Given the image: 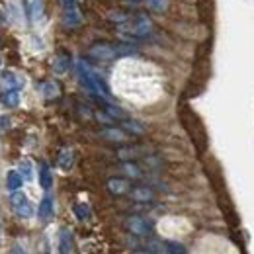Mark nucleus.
<instances>
[{"mask_svg":"<svg viewBox=\"0 0 254 254\" xmlns=\"http://www.w3.org/2000/svg\"><path fill=\"white\" fill-rule=\"evenodd\" d=\"M76 68H78V78H80V82L84 84V88L92 96H96L98 100L110 102V98H112V96H110V90H108L106 82L96 74L94 70L84 63V61H78V63H76Z\"/></svg>","mask_w":254,"mask_h":254,"instance_id":"obj_1","label":"nucleus"},{"mask_svg":"<svg viewBox=\"0 0 254 254\" xmlns=\"http://www.w3.org/2000/svg\"><path fill=\"white\" fill-rule=\"evenodd\" d=\"M153 32V22L145 16V14H137V16H129L126 22L118 24V33L126 39H141V37H147L149 33Z\"/></svg>","mask_w":254,"mask_h":254,"instance_id":"obj_2","label":"nucleus"},{"mask_svg":"<svg viewBox=\"0 0 254 254\" xmlns=\"http://www.w3.org/2000/svg\"><path fill=\"white\" fill-rule=\"evenodd\" d=\"M135 47L129 43H94L88 49V55L98 61H112L116 57H124V55H133Z\"/></svg>","mask_w":254,"mask_h":254,"instance_id":"obj_3","label":"nucleus"},{"mask_svg":"<svg viewBox=\"0 0 254 254\" xmlns=\"http://www.w3.org/2000/svg\"><path fill=\"white\" fill-rule=\"evenodd\" d=\"M61 6H63L64 28H68V30L78 28L82 24V16H80V10H78L76 0H61Z\"/></svg>","mask_w":254,"mask_h":254,"instance_id":"obj_4","label":"nucleus"},{"mask_svg":"<svg viewBox=\"0 0 254 254\" xmlns=\"http://www.w3.org/2000/svg\"><path fill=\"white\" fill-rule=\"evenodd\" d=\"M10 203H12V209L16 211L18 217L22 219H30L33 215V205L30 203V199L26 197V193L22 191H14L10 195Z\"/></svg>","mask_w":254,"mask_h":254,"instance_id":"obj_5","label":"nucleus"},{"mask_svg":"<svg viewBox=\"0 0 254 254\" xmlns=\"http://www.w3.org/2000/svg\"><path fill=\"white\" fill-rule=\"evenodd\" d=\"M126 227H127V231H129L131 235H135V237H147V235H151V229H153L151 223L147 221V219H143V217H139V215L127 217Z\"/></svg>","mask_w":254,"mask_h":254,"instance_id":"obj_6","label":"nucleus"},{"mask_svg":"<svg viewBox=\"0 0 254 254\" xmlns=\"http://www.w3.org/2000/svg\"><path fill=\"white\" fill-rule=\"evenodd\" d=\"M106 188H108V191H110L112 195H124V193H127V191L131 190L129 182H127L126 178H120V176L110 178V180L106 182Z\"/></svg>","mask_w":254,"mask_h":254,"instance_id":"obj_7","label":"nucleus"},{"mask_svg":"<svg viewBox=\"0 0 254 254\" xmlns=\"http://www.w3.org/2000/svg\"><path fill=\"white\" fill-rule=\"evenodd\" d=\"M100 135L104 139L112 141V143H124V141H127L126 129H120V127H106V129L100 131Z\"/></svg>","mask_w":254,"mask_h":254,"instance_id":"obj_8","label":"nucleus"},{"mask_svg":"<svg viewBox=\"0 0 254 254\" xmlns=\"http://www.w3.org/2000/svg\"><path fill=\"white\" fill-rule=\"evenodd\" d=\"M129 193H131V197H133L135 201H139V203H147V201H151V199L155 197V193H153V190H151L149 186H135V188L129 190Z\"/></svg>","mask_w":254,"mask_h":254,"instance_id":"obj_9","label":"nucleus"},{"mask_svg":"<svg viewBox=\"0 0 254 254\" xmlns=\"http://www.w3.org/2000/svg\"><path fill=\"white\" fill-rule=\"evenodd\" d=\"M37 215L41 221H49L53 217V197L51 195H45L37 207Z\"/></svg>","mask_w":254,"mask_h":254,"instance_id":"obj_10","label":"nucleus"},{"mask_svg":"<svg viewBox=\"0 0 254 254\" xmlns=\"http://www.w3.org/2000/svg\"><path fill=\"white\" fill-rule=\"evenodd\" d=\"M68 66H70V55L66 51H59L57 57H55V61H53V70L57 74H63V72L68 70Z\"/></svg>","mask_w":254,"mask_h":254,"instance_id":"obj_11","label":"nucleus"},{"mask_svg":"<svg viewBox=\"0 0 254 254\" xmlns=\"http://www.w3.org/2000/svg\"><path fill=\"white\" fill-rule=\"evenodd\" d=\"M51 184H53L51 170H49V166H47L45 162H41V164H39V186H41L43 190H49Z\"/></svg>","mask_w":254,"mask_h":254,"instance_id":"obj_12","label":"nucleus"},{"mask_svg":"<svg viewBox=\"0 0 254 254\" xmlns=\"http://www.w3.org/2000/svg\"><path fill=\"white\" fill-rule=\"evenodd\" d=\"M22 182H24V176L18 172V170H10L6 174V188L12 191H16L18 188H22Z\"/></svg>","mask_w":254,"mask_h":254,"instance_id":"obj_13","label":"nucleus"},{"mask_svg":"<svg viewBox=\"0 0 254 254\" xmlns=\"http://www.w3.org/2000/svg\"><path fill=\"white\" fill-rule=\"evenodd\" d=\"M72 162H74V153L72 149H63L59 153V159H57V164L61 170H70L72 168Z\"/></svg>","mask_w":254,"mask_h":254,"instance_id":"obj_14","label":"nucleus"},{"mask_svg":"<svg viewBox=\"0 0 254 254\" xmlns=\"http://www.w3.org/2000/svg\"><path fill=\"white\" fill-rule=\"evenodd\" d=\"M70 249H72L70 231H68V229H61V235H59V253L70 254Z\"/></svg>","mask_w":254,"mask_h":254,"instance_id":"obj_15","label":"nucleus"},{"mask_svg":"<svg viewBox=\"0 0 254 254\" xmlns=\"http://www.w3.org/2000/svg\"><path fill=\"white\" fill-rule=\"evenodd\" d=\"M18 102H20V92H18V90H14V88H10L8 92H4V94H2V104H4L6 108H16V106H18Z\"/></svg>","mask_w":254,"mask_h":254,"instance_id":"obj_16","label":"nucleus"},{"mask_svg":"<svg viewBox=\"0 0 254 254\" xmlns=\"http://www.w3.org/2000/svg\"><path fill=\"white\" fill-rule=\"evenodd\" d=\"M2 78H4V82H6L8 86H12L14 90H20V88L24 86V78H20V76H16V74H12V72H4Z\"/></svg>","mask_w":254,"mask_h":254,"instance_id":"obj_17","label":"nucleus"},{"mask_svg":"<svg viewBox=\"0 0 254 254\" xmlns=\"http://www.w3.org/2000/svg\"><path fill=\"white\" fill-rule=\"evenodd\" d=\"M164 251H166V254H186V247L182 243H176V241H166Z\"/></svg>","mask_w":254,"mask_h":254,"instance_id":"obj_18","label":"nucleus"},{"mask_svg":"<svg viewBox=\"0 0 254 254\" xmlns=\"http://www.w3.org/2000/svg\"><path fill=\"white\" fill-rule=\"evenodd\" d=\"M122 168H124V172H126L127 176H131V178H141V176H143L141 168H139L137 164H133L131 160H126V162L122 164Z\"/></svg>","mask_w":254,"mask_h":254,"instance_id":"obj_19","label":"nucleus"},{"mask_svg":"<svg viewBox=\"0 0 254 254\" xmlns=\"http://www.w3.org/2000/svg\"><path fill=\"white\" fill-rule=\"evenodd\" d=\"M122 127L126 129V131H131V133H135V135H141L143 131H145V127L141 126V124H137V122H133V120H122Z\"/></svg>","mask_w":254,"mask_h":254,"instance_id":"obj_20","label":"nucleus"},{"mask_svg":"<svg viewBox=\"0 0 254 254\" xmlns=\"http://www.w3.org/2000/svg\"><path fill=\"white\" fill-rule=\"evenodd\" d=\"M74 215H76L80 221H84V219L90 217V207H88L86 203H76V205H74Z\"/></svg>","mask_w":254,"mask_h":254,"instance_id":"obj_21","label":"nucleus"},{"mask_svg":"<svg viewBox=\"0 0 254 254\" xmlns=\"http://www.w3.org/2000/svg\"><path fill=\"white\" fill-rule=\"evenodd\" d=\"M141 2H145L151 10H155V12H164L166 10V6H168V0H141Z\"/></svg>","mask_w":254,"mask_h":254,"instance_id":"obj_22","label":"nucleus"},{"mask_svg":"<svg viewBox=\"0 0 254 254\" xmlns=\"http://www.w3.org/2000/svg\"><path fill=\"white\" fill-rule=\"evenodd\" d=\"M43 96L49 98V100H51V98H57V96H59V86H57L55 82H45V84H43Z\"/></svg>","mask_w":254,"mask_h":254,"instance_id":"obj_23","label":"nucleus"},{"mask_svg":"<svg viewBox=\"0 0 254 254\" xmlns=\"http://www.w3.org/2000/svg\"><path fill=\"white\" fill-rule=\"evenodd\" d=\"M137 153H139V151H137L135 147H124V149H120V151H118V157H120V159H124V160H131V159H135V157H137Z\"/></svg>","mask_w":254,"mask_h":254,"instance_id":"obj_24","label":"nucleus"},{"mask_svg":"<svg viewBox=\"0 0 254 254\" xmlns=\"http://www.w3.org/2000/svg\"><path fill=\"white\" fill-rule=\"evenodd\" d=\"M20 174L24 176V180H32V162L30 160L20 162Z\"/></svg>","mask_w":254,"mask_h":254,"instance_id":"obj_25","label":"nucleus"},{"mask_svg":"<svg viewBox=\"0 0 254 254\" xmlns=\"http://www.w3.org/2000/svg\"><path fill=\"white\" fill-rule=\"evenodd\" d=\"M41 10H43V2H41V0H33L32 10H30V12H32V20H35V18L41 14Z\"/></svg>","mask_w":254,"mask_h":254,"instance_id":"obj_26","label":"nucleus"},{"mask_svg":"<svg viewBox=\"0 0 254 254\" xmlns=\"http://www.w3.org/2000/svg\"><path fill=\"white\" fill-rule=\"evenodd\" d=\"M10 254H26V251H24V249H22L20 245H16V247H12Z\"/></svg>","mask_w":254,"mask_h":254,"instance_id":"obj_27","label":"nucleus"},{"mask_svg":"<svg viewBox=\"0 0 254 254\" xmlns=\"http://www.w3.org/2000/svg\"><path fill=\"white\" fill-rule=\"evenodd\" d=\"M133 254H153V253H149V251H137V253H133Z\"/></svg>","mask_w":254,"mask_h":254,"instance_id":"obj_28","label":"nucleus"},{"mask_svg":"<svg viewBox=\"0 0 254 254\" xmlns=\"http://www.w3.org/2000/svg\"><path fill=\"white\" fill-rule=\"evenodd\" d=\"M2 22H4V16H2V14H0V24H2Z\"/></svg>","mask_w":254,"mask_h":254,"instance_id":"obj_29","label":"nucleus"},{"mask_svg":"<svg viewBox=\"0 0 254 254\" xmlns=\"http://www.w3.org/2000/svg\"><path fill=\"white\" fill-rule=\"evenodd\" d=\"M0 64H2V61H0Z\"/></svg>","mask_w":254,"mask_h":254,"instance_id":"obj_30","label":"nucleus"}]
</instances>
